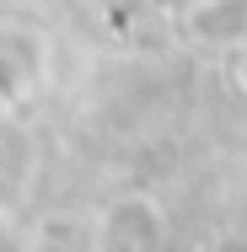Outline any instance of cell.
Here are the masks:
<instances>
[{"label":"cell","instance_id":"cell-4","mask_svg":"<svg viewBox=\"0 0 247 252\" xmlns=\"http://www.w3.org/2000/svg\"><path fill=\"white\" fill-rule=\"evenodd\" d=\"M183 5H199V0H183Z\"/></svg>","mask_w":247,"mask_h":252},{"label":"cell","instance_id":"cell-2","mask_svg":"<svg viewBox=\"0 0 247 252\" xmlns=\"http://www.w3.org/2000/svg\"><path fill=\"white\" fill-rule=\"evenodd\" d=\"M188 32L199 43L237 49L247 38V0H199V5H188Z\"/></svg>","mask_w":247,"mask_h":252},{"label":"cell","instance_id":"cell-3","mask_svg":"<svg viewBox=\"0 0 247 252\" xmlns=\"http://www.w3.org/2000/svg\"><path fill=\"white\" fill-rule=\"evenodd\" d=\"M231 81L242 86V97H247V54H242V59H237V70H231Z\"/></svg>","mask_w":247,"mask_h":252},{"label":"cell","instance_id":"cell-1","mask_svg":"<svg viewBox=\"0 0 247 252\" xmlns=\"http://www.w3.org/2000/svg\"><path fill=\"white\" fill-rule=\"evenodd\" d=\"M167 209L150 193H124L102 209L97 252H167Z\"/></svg>","mask_w":247,"mask_h":252}]
</instances>
